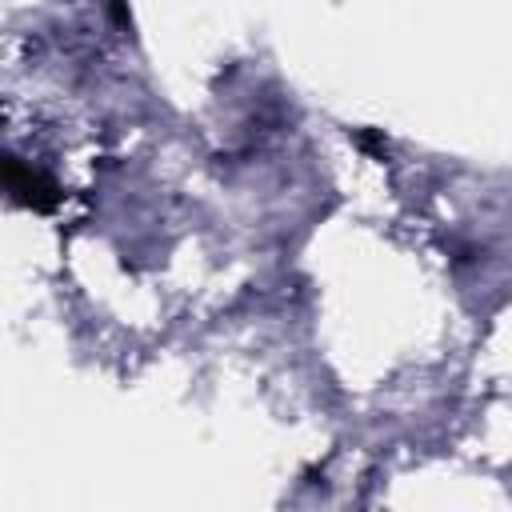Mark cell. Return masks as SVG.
<instances>
[{"label":"cell","instance_id":"cell-1","mask_svg":"<svg viewBox=\"0 0 512 512\" xmlns=\"http://www.w3.org/2000/svg\"><path fill=\"white\" fill-rule=\"evenodd\" d=\"M0 184H4L8 192H16L24 204H32V208H48V204L56 200L52 180H48V176H40L36 168H28V164L12 160V156H0Z\"/></svg>","mask_w":512,"mask_h":512}]
</instances>
